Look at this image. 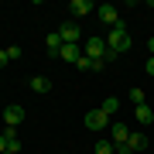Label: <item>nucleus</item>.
Wrapping results in <instances>:
<instances>
[{"label":"nucleus","mask_w":154,"mask_h":154,"mask_svg":"<svg viewBox=\"0 0 154 154\" xmlns=\"http://www.w3.org/2000/svg\"><path fill=\"white\" fill-rule=\"evenodd\" d=\"M106 48H113L116 55L130 51V38H127V24H123V21L116 24V28H110V34H106Z\"/></svg>","instance_id":"f257e3e1"},{"label":"nucleus","mask_w":154,"mask_h":154,"mask_svg":"<svg viewBox=\"0 0 154 154\" xmlns=\"http://www.w3.org/2000/svg\"><path fill=\"white\" fill-rule=\"evenodd\" d=\"M82 55L93 58V62H103V58H106V38H86Z\"/></svg>","instance_id":"f03ea898"},{"label":"nucleus","mask_w":154,"mask_h":154,"mask_svg":"<svg viewBox=\"0 0 154 154\" xmlns=\"http://www.w3.org/2000/svg\"><path fill=\"white\" fill-rule=\"evenodd\" d=\"M82 123L89 127V130H106V127H110L113 120H110V116H106L103 110H89V113L82 116Z\"/></svg>","instance_id":"7ed1b4c3"},{"label":"nucleus","mask_w":154,"mask_h":154,"mask_svg":"<svg viewBox=\"0 0 154 154\" xmlns=\"http://www.w3.org/2000/svg\"><path fill=\"white\" fill-rule=\"evenodd\" d=\"M58 34H62V41L65 45H79V38H82V31H79V24H72V21H65L58 28Z\"/></svg>","instance_id":"20e7f679"},{"label":"nucleus","mask_w":154,"mask_h":154,"mask_svg":"<svg viewBox=\"0 0 154 154\" xmlns=\"http://www.w3.org/2000/svg\"><path fill=\"white\" fill-rule=\"evenodd\" d=\"M21 120H24V106H17V103L4 106V123H7V127H17Z\"/></svg>","instance_id":"39448f33"},{"label":"nucleus","mask_w":154,"mask_h":154,"mask_svg":"<svg viewBox=\"0 0 154 154\" xmlns=\"http://www.w3.org/2000/svg\"><path fill=\"white\" fill-rule=\"evenodd\" d=\"M127 137H130L127 123H123V120H113V123H110V140H113V144H127Z\"/></svg>","instance_id":"423d86ee"},{"label":"nucleus","mask_w":154,"mask_h":154,"mask_svg":"<svg viewBox=\"0 0 154 154\" xmlns=\"http://www.w3.org/2000/svg\"><path fill=\"white\" fill-rule=\"evenodd\" d=\"M99 17H103L110 28H116V24H120V11H116L113 4H103V7H99Z\"/></svg>","instance_id":"0eeeda50"},{"label":"nucleus","mask_w":154,"mask_h":154,"mask_svg":"<svg viewBox=\"0 0 154 154\" xmlns=\"http://www.w3.org/2000/svg\"><path fill=\"white\" fill-rule=\"evenodd\" d=\"M58 58H65V62H72V65H75V62L82 58V48H79V45H62Z\"/></svg>","instance_id":"6e6552de"},{"label":"nucleus","mask_w":154,"mask_h":154,"mask_svg":"<svg viewBox=\"0 0 154 154\" xmlns=\"http://www.w3.org/2000/svg\"><path fill=\"white\" fill-rule=\"evenodd\" d=\"M45 45H48V51H51V55H58L65 41H62V34H58V31H51V34H45Z\"/></svg>","instance_id":"1a4fd4ad"},{"label":"nucleus","mask_w":154,"mask_h":154,"mask_svg":"<svg viewBox=\"0 0 154 154\" xmlns=\"http://www.w3.org/2000/svg\"><path fill=\"white\" fill-rule=\"evenodd\" d=\"M127 147H130L134 154H140L144 147H147V137H144V134H130V137H127Z\"/></svg>","instance_id":"9d476101"},{"label":"nucleus","mask_w":154,"mask_h":154,"mask_svg":"<svg viewBox=\"0 0 154 154\" xmlns=\"http://www.w3.org/2000/svg\"><path fill=\"white\" fill-rule=\"evenodd\" d=\"M134 116H137V123H154V110H151L147 103H144V106H134Z\"/></svg>","instance_id":"9b49d317"},{"label":"nucleus","mask_w":154,"mask_h":154,"mask_svg":"<svg viewBox=\"0 0 154 154\" xmlns=\"http://www.w3.org/2000/svg\"><path fill=\"white\" fill-rule=\"evenodd\" d=\"M89 11H96L93 0H72V14H75V17H86Z\"/></svg>","instance_id":"f8f14e48"},{"label":"nucleus","mask_w":154,"mask_h":154,"mask_svg":"<svg viewBox=\"0 0 154 154\" xmlns=\"http://www.w3.org/2000/svg\"><path fill=\"white\" fill-rule=\"evenodd\" d=\"M99 110H103L106 116H113L116 110H120V99H116V96H106V99H103V103H99Z\"/></svg>","instance_id":"ddd939ff"},{"label":"nucleus","mask_w":154,"mask_h":154,"mask_svg":"<svg viewBox=\"0 0 154 154\" xmlns=\"http://www.w3.org/2000/svg\"><path fill=\"white\" fill-rule=\"evenodd\" d=\"M31 89H34V93H48V89H51V82H48L45 75H31Z\"/></svg>","instance_id":"4468645a"},{"label":"nucleus","mask_w":154,"mask_h":154,"mask_svg":"<svg viewBox=\"0 0 154 154\" xmlns=\"http://www.w3.org/2000/svg\"><path fill=\"white\" fill-rule=\"evenodd\" d=\"M127 96H130V103H134V106H144V103H147V99H144V89H130Z\"/></svg>","instance_id":"2eb2a0df"},{"label":"nucleus","mask_w":154,"mask_h":154,"mask_svg":"<svg viewBox=\"0 0 154 154\" xmlns=\"http://www.w3.org/2000/svg\"><path fill=\"white\" fill-rule=\"evenodd\" d=\"M96 154H113V140H103V137H99V144H96Z\"/></svg>","instance_id":"dca6fc26"},{"label":"nucleus","mask_w":154,"mask_h":154,"mask_svg":"<svg viewBox=\"0 0 154 154\" xmlns=\"http://www.w3.org/2000/svg\"><path fill=\"white\" fill-rule=\"evenodd\" d=\"M4 51H7V58H11V62L21 58V48H17V45H14V48H4Z\"/></svg>","instance_id":"f3484780"},{"label":"nucleus","mask_w":154,"mask_h":154,"mask_svg":"<svg viewBox=\"0 0 154 154\" xmlns=\"http://www.w3.org/2000/svg\"><path fill=\"white\" fill-rule=\"evenodd\" d=\"M113 154H134V151L127 147V144H113Z\"/></svg>","instance_id":"a211bd4d"},{"label":"nucleus","mask_w":154,"mask_h":154,"mask_svg":"<svg viewBox=\"0 0 154 154\" xmlns=\"http://www.w3.org/2000/svg\"><path fill=\"white\" fill-rule=\"evenodd\" d=\"M144 72H147V75H154V55L147 58V65H144Z\"/></svg>","instance_id":"6ab92c4d"},{"label":"nucleus","mask_w":154,"mask_h":154,"mask_svg":"<svg viewBox=\"0 0 154 154\" xmlns=\"http://www.w3.org/2000/svg\"><path fill=\"white\" fill-rule=\"evenodd\" d=\"M4 151H7V137L0 134V154H4Z\"/></svg>","instance_id":"aec40b11"},{"label":"nucleus","mask_w":154,"mask_h":154,"mask_svg":"<svg viewBox=\"0 0 154 154\" xmlns=\"http://www.w3.org/2000/svg\"><path fill=\"white\" fill-rule=\"evenodd\" d=\"M7 62H11V58H7V51H0V65H7Z\"/></svg>","instance_id":"412c9836"},{"label":"nucleus","mask_w":154,"mask_h":154,"mask_svg":"<svg viewBox=\"0 0 154 154\" xmlns=\"http://www.w3.org/2000/svg\"><path fill=\"white\" fill-rule=\"evenodd\" d=\"M147 48H151V55H154V38H151V41H147Z\"/></svg>","instance_id":"4be33fe9"},{"label":"nucleus","mask_w":154,"mask_h":154,"mask_svg":"<svg viewBox=\"0 0 154 154\" xmlns=\"http://www.w3.org/2000/svg\"><path fill=\"white\" fill-rule=\"evenodd\" d=\"M4 154H14V151H4Z\"/></svg>","instance_id":"5701e85b"},{"label":"nucleus","mask_w":154,"mask_h":154,"mask_svg":"<svg viewBox=\"0 0 154 154\" xmlns=\"http://www.w3.org/2000/svg\"><path fill=\"white\" fill-rule=\"evenodd\" d=\"M62 154H69V151H62Z\"/></svg>","instance_id":"b1692460"}]
</instances>
